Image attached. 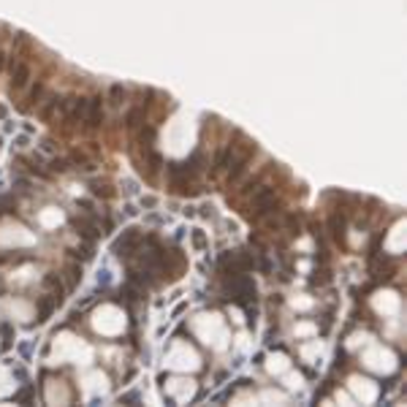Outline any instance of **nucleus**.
<instances>
[{"label":"nucleus","mask_w":407,"mask_h":407,"mask_svg":"<svg viewBox=\"0 0 407 407\" xmlns=\"http://www.w3.org/2000/svg\"><path fill=\"white\" fill-rule=\"evenodd\" d=\"M41 95H44V84H36V87L30 90L28 101H30V103H41Z\"/></svg>","instance_id":"0eeeda50"},{"label":"nucleus","mask_w":407,"mask_h":407,"mask_svg":"<svg viewBox=\"0 0 407 407\" xmlns=\"http://www.w3.org/2000/svg\"><path fill=\"white\" fill-rule=\"evenodd\" d=\"M193 242H196L198 247H204V236H201V233H196V236H193Z\"/></svg>","instance_id":"9d476101"},{"label":"nucleus","mask_w":407,"mask_h":407,"mask_svg":"<svg viewBox=\"0 0 407 407\" xmlns=\"http://www.w3.org/2000/svg\"><path fill=\"white\" fill-rule=\"evenodd\" d=\"M63 103H65V98H60V95H49V98H46V103H44V109H41V117H44V119L63 117Z\"/></svg>","instance_id":"20e7f679"},{"label":"nucleus","mask_w":407,"mask_h":407,"mask_svg":"<svg viewBox=\"0 0 407 407\" xmlns=\"http://www.w3.org/2000/svg\"><path fill=\"white\" fill-rule=\"evenodd\" d=\"M111 98H114V103H122L125 101V90L119 87V84H114V87H111Z\"/></svg>","instance_id":"1a4fd4ad"},{"label":"nucleus","mask_w":407,"mask_h":407,"mask_svg":"<svg viewBox=\"0 0 407 407\" xmlns=\"http://www.w3.org/2000/svg\"><path fill=\"white\" fill-rule=\"evenodd\" d=\"M82 122L90 125V128H98V125L103 122V101H101V98H87Z\"/></svg>","instance_id":"f257e3e1"},{"label":"nucleus","mask_w":407,"mask_h":407,"mask_svg":"<svg viewBox=\"0 0 407 407\" xmlns=\"http://www.w3.org/2000/svg\"><path fill=\"white\" fill-rule=\"evenodd\" d=\"M76 225H79V231H82L84 236H95V233H98L95 220H76Z\"/></svg>","instance_id":"423d86ee"},{"label":"nucleus","mask_w":407,"mask_h":407,"mask_svg":"<svg viewBox=\"0 0 407 407\" xmlns=\"http://www.w3.org/2000/svg\"><path fill=\"white\" fill-rule=\"evenodd\" d=\"M139 122H142V109H133L128 114V128H136Z\"/></svg>","instance_id":"6e6552de"},{"label":"nucleus","mask_w":407,"mask_h":407,"mask_svg":"<svg viewBox=\"0 0 407 407\" xmlns=\"http://www.w3.org/2000/svg\"><path fill=\"white\" fill-rule=\"evenodd\" d=\"M275 204H277V196H275V190H272V188H258L255 193H252V206H255L258 215L275 209Z\"/></svg>","instance_id":"f03ea898"},{"label":"nucleus","mask_w":407,"mask_h":407,"mask_svg":"<svg viewBox=\"0 0 407 407\" xmlns=\"http://www.w3.org/2000/svg\"><path fill=\"white\" fill-rule=\"evenodd\" d=\"M30 79V65L25 63V60H11V87L14 90H22L25 84H28Z\"/></svg>","instance_id":"7ed1b4c3"},{"label":"nucleus","mask_w":407,"mask_h":407,"mask_svg":"<svg viewBox=\"0 0 407 407\" xmlns=\"http://www.w3.org/2000/svg\"><path fill=\"white\" fill-rule=\"evenodd\" d=\"M136 242H139V233H136V231H128V233H125V236L114 244V252H117V255H130L133 247H136Z\"/></svg>","instance_id":"39448f33"}]
</instances>
